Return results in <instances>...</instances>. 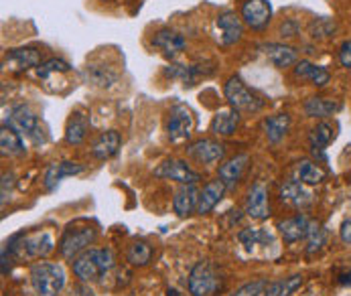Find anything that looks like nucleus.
<instances>
[{
	"mask_svg": "<svg viewBox=\"0 0 351 296\" xmlns=\"http://www.w3.org/2000/svg\"><path fill=\"white\" fill-rule=\"evenodd\" d=\"M215 27L219 31V37H221V43L226 47L238 43L242 39V33H244V25H242V18L232 12V10H223L217 14L215 18Z\"/></svg>",
	"mask_w": 351,
	"mask_h": 296,
	"instance_id": "14",
	"label": "nucleus"
},
{
	"mask_svg": "<svg viewBox=\"0 0 351 296\" xmlns=\"http://www.w3.org/2000/svg\"><path fill=\"white\" fill-rule=\"evenodd\" d=\"M335 138V128L331 126V122L327 120H321L308 134V145H311V150L313 154H319L323 152L325 148L329 147V143Z\"/></svg>",
	"mask_w": 351,
	"mask_h": 296,
	"instance_id": "32",
	"label": "nucleus"
},
{
	"mask_svg": "<svg viewBox=\"0 0 351 296\" xmlns=\"http://www.w3.org/2000/svg\"><path fill=\"white\" fill-rule=\"evenodd\" d=\"M295 77L297 79H306V82H311L317 88H325L331 82V73H329L327 67L311 63L306 59H302V61H299L295 65Z\"/></svg>",
	"mask_w": 351,
	"mask_h": 296,
	"instance_id": "21",
	"label": "nucleus"
},
{
	"mask_svg": "<svg viewBox=\"0 0 351 296\" xmlns=\"http://www.w3.org/2000/svg\"><path fill=\"white\" fill-rule=\"evenodd\" d=\"M187 152L191 158H195L201 164H213L217 160H221L226 156V147L217 140H211V138H201L197 143L189 145Z\"/></svg>",
	"mask_w": 351,
	"mask_h": 296,
	"instance_id": "16",
	"label": "nucleus"
},
{
	"mask_svg": "<svg viewBox=\"0 0 351 296\" xmlns=\"http://www.w3.org/2000/svg\"><path fill=\"white\" fill-rule=\"evenodd\" d=\"M73 296H94V293H92L90 288H86V286H77V288L73 291Z\"/></svg>",
	"mask_w": 351,
	"mask_h": 296,
	"instance_id": "47",
	"label": "nucleus"
},
{
	"mask_svg": "<svg viewBox=\"0 0 351 296\" xmlns=\"http://www.w3.org/2000/svg\"><path fill=\"white\" fill-rule=\"evenodd\" d=\"M114 268V254L112 249H86L73 260V274L82 282H96Z\"/></svg>",
	"mask_w": 351,
	"mask_h": 296,
	"instance_id": "1",
	"label": "nucleus"
},
{
	"mask_svg": "<svg viewBox=\"0 0 351 296\" xmlns=\"http://www.w3.org/2000/svg\"><path fill=\"white\" fill-rule=\"evenodd\" d=\"M8 124L14 130H19L21 134L29 136L33 143H43L45 140V134H43V128L39 124V118H37V114L27 103H19V106L10 108Z\"/></svg>",
	"mask_w": 351,
	"mask_h": 296,
	"instance_id": "7",
	"label": "nucleus"
},
{
	"mask_svg": "<svg viewBox=\"0 0 351 296\" xmlns=\"http://www.w3.org/2000/svg\"><path fill=\"white\" fill-rule=\"evenodd\" d=\"M223 96L228 99L230 108L240 114H256L264 108V101L258 98L250 88L242 82L240 75H232L223 86Z\"/></svg>",
	"mask_w": 351,
	"mask_h": 296,
	"instance_id": "4",
	"label": "nucleus"
},
{
	"mask_svg": "<svg viewBox=\"0 0 351 296\" xmlns=\"http://www.w3.org/2000/svg\"><path fill=\"white\" fill-rule=\"evenodd\" d=\"M246 213L252 219H266L270 209H268V191L264 183H256L246 199Z\"/></svg>",
	"mask_w": 351,
	"mask_h": 296,
	"instance_id": "25",
	"label": "nucleus"
},
{
	"mask_svg": "<svg viewBox=\"0 0 351 296\" xmlns=\"http://www.w3.org/2000/svg\"><path fill=\"white\" fill-rule=\"evenodd\" d=\"M248 162H250V156L246 152H242V154L232 156L230 160H226L219 166V179L223 181V185L228 189H234L242 181V177H244V173L248 169Z\"/></svg>",
	"mask_w": 351,
	"mask_h": 296,
	"instance_id": "18",
	"label": "nucleus"
},
{
	"mask_svg": "<svg viewBox=\"0 0 351 296\" xmlns=\"http://www.w3.org/2000/svg\"><path fill=\"white\" fill-rule=\"evenodd\" d=\"M291 130V116L289 114H274L262 120V132L268 143L278 145Z\"/></svg>",
	"mask_w": 351,
	"mask_h": 296,
	"instance_id": "24",
	"label": "nucleus"
},
{
	"mask_svg": "<svg viewBox=\"0 0 351 296\" xmlns=\"http://www.w3.org/2000/svg\"><path fill=\"white\" fill-rule=\"evenodd\" d=\"M302 110L308 118H317V120H327L331 118L333 114H337L341 110V103L335 101V99L329 98H308L304 103H302Z\"/></svg>",
	"mask_w": 351,
	"mask_h": 296,
	"instance_id": "28",
	"label": "nucleus"
},
{
	"mask_svg": "<svg viewBox=\"0 0 351 296\" xmlns=\"http://www.w3.org/2000/svg\"><path fill=\"white\" fill-rule=\"evenodd\" d=\"M82 77L88 86L94 88H110L118 79V69L106 61H92L82 69Z\"/></svg>",
	"mask_w": 351,
	"mask_h": 296,
	"instance_id": "11",
	"label": "nucleus"
},
{
	"mask_svg": "<svg viewBox=\"0 0 351 296\" xmlns=\"http://www.w3.org/2000/svg\"><path fill=\"white\" fill-rule=\"evenodd\" d=\"M120 147H122V136H120V132H116V130H106V132H101L100 136L94 140V145H92V154H94V158H98V160H108V158H112V156L118 154Z\"/></svg>",
	"mask_w": 351,
	"mask_h": 296,
	"instance_id": "22",
	"label": "nucleus"
},
{
	"mask_svg": "<svg viewBox=\"0 0 351 296\" xmlns=\"http://www.w3.org/2000/svg\"><path fill=\"white\" fill-rule=\"evenodd\" d=\"M221 288V278L215 266L207 260L197 262L189 274V293L193 296H215Z\"/></svg>",
	"mask_w": 351,
	"mask_h": 296,
	"instance_id": "6",
	"label": "nucleus"
},
{
	"mask_svg": "<svg viewBox=\"0 0 351 296\" xmlns=\"http://www.w3.org/2000/svg\"><path fill=\"white\" fill-rule=\"evenodd\" d=\"M278 195H280V201H282V203H287V205H291V207H295V209H306V207H311L313 201H315L311 189H308L304 183H301L299 179H289V181H285V183L280 185Z\"/></svg>",
	"mask_w": 351,
	"mask_h": 296,
	"instance_id": "13",
	"label": "nucleus"
},
{
	"mask_svg": "<svg viewBox=\"0 0 351 296\" xmlns=\"http://www.w3.org/2000/svg\"><path fill=\"white\" fill-rule=\"evenodd\" d=\"M302 286V276L301 274H295V276H289V278H280V280H274L270 284H266L264 288V296H291L295 295L299 288Z\"/></svg>",
	"mask_w": 351,
	"mask_h": 296,
	"instance_id": "34",
	"label": "nucleus"
},
{
	"mask_svg": "<svg viewBox=\"0 0 351 296\" xmlns=\"http://www.w3.org/2000/svg\"><path fill=\"white\" fill-rule=\"evenodd\" d=\"M337 57H339V63H341V67L351 69V39L350 41H343V43H341Z\"/></svg>",
	"mask_w": 351,
	"mask_h": 296,
	"instance_id": "41",
	"label": "nucleus"
},
{
	"mask_svg": "<svg viewBox=\"0 0 351 296\" xmlns=\"http://www.w3.org/2000/svg\"><path fill=\"white\" fill-rule=\"evenodd\" d=\"M195 128L193 112L185 103H175L169 110V122H167V134L171 143H183L189 140Z\"/></svg>",
	"mask_w": 351,
	"mask_h": 296,
	"instance_id": "8",
	"label": "nucleus"
},
{
	"mask_svg": "<svg viewBox=\"0 0 351 296\" xmlns=\"http://www.w3.org/2000/svg\"><path fill=\"white\" fill-rule=\"evenodd\" d=\"M31 286L37 296H57L65 286V270L55 262H37L31 266Z\"/></svg>",
	"mask_w": 351,
	"mask_h": 296,
	"instance_id": "3",
	"label": "nucleus"
},
{
	"mask_svg": "<svg viewBox=\"0 0 351 296\" xmlns=\"http://www.w3.org/2000/svg\"><path fill=\"white\" fill-rule=\"evenodd\" d=\"M41 65V53L35 47H21L4 55V67L10 71H27Z\"/></svg>",
	"mask_w": 351,
	"mask_h": 296,
	"instance_id": "15",
	"label": "nucleus"
},
{
	"mask_svg": "<svg viewBox=\"0 0 351 296\" xmlns=\"http://www.w3.org/2000/svg\"><path fill=\"white\" fill-rule=\"evenodd\" d=\"M154 177L158 179H169V181H177L181 185H195L199 181V173H195L185 160H177V158H169L162 160L156 169H154Z\"/></svg>",
	"mask_w": 351,
	"mask_h": 296,
	"instance_id": "9",
	"label": "nucleus"
},
{
	"mask_svg": "<svg viewBox=\"0 0 351 296\" xmlns=\"http://www.w3.org/2000/svg\"><path fill=\"white\" fill-rule=\"evenodd\" d=\"M126 258H128V262L132 266H147L152 258V247L147 242H134L132 246L128 247Z\"/></svg>",
	"mask_w": 351,
	"mask_h": 296,
	"instance_id": "38",
	"label": "nucleus"
},
{
	"mask_svg": "<svg viewBox=\"0 0 351 296\" xmlns=\"http://www.w3.org/2000/svg\"><path fill=\"white\" fill-rule=\"evenodd\" d=\"M311 225H313V219H308L306 215H295V217H289L285 221L278 223V230H280V236L287 244H297L301 240H306L308 232H311Z\"/></svg>",
	"mask_w": 351,
	"mask_h": 296,
	"instance_id": "17",
	"label": "nucleus"
},
{
	"mask_svg": "<svg viewBox=\"0 0 351 296\" xmlns=\"http://www.w3.org/2000/svg\"><path fill=\"white\" fill-rule=\"evenodd\" d=\"M215 73V65L205 61V63H193V65H169L165 69V75L171 79L183 82V86L191 88L199 82L201 77H209Z\"/></svg>",
	"mask_w": 351,
	"mask_h": 296,
	"instance_id": "10",
	"label": "nucleus"
},
{
	"mask_svg": "<svg viewBox=\"0 0 351 296\" xmlns=\"http://www.w3.org/2000/svg\"><path fill=\"white\" fill-rule=\"evenodd\" d=\"M197 203H199L197 187L195 185H183L173 197V209L179 217H187L193 211H197Z\"/></svg>",
	"mask_w": 351,
	"mask_h": 296,
	"instance_id": "27",
	"label": "nucleus"
},
{
	"mask_svg": "<svg viewBox=\"0 0 351 296\" xmlns=\"http://www.w3.org/2000/svg\"><path fill=\"white\" fill-rule=\"evenodd\" d=\"M260 51L278 69H287V67H293V65L299 63L297 49H293V47H289L285 43H264V45H260Z\"/></svg>",
	"mask_w": 351,
	"mask_h": 296,
	"instance_id": "19",
	"label": "nucleus"
},
{
	"mask_svg": "<svg viewBox=\"0 0 351 296\" xmlns=\"http://www.w3.org/2000/svg\"><path fill=\"white\" fill-rule=\"evenodd\" d=\"M337 280H339V284L351 286V270H348V272H341V274L337 276Z\"/></svg>",
	"mask_w": 351,
	"mask_h": 296,
	"instance_id": "46",
	"label": "nucleus"
},
{
	"mask_svg": "<svg viewBox=\"0 0 351 296\" xmlns=\"http://www.w3.org/2000/svg\"><path fill=\"white\" fill-rule=\"evenodd\" d=\"M308 31H311V37H313V39H327V37L333 35L335 23H333L331 18H317V21L311 23Z\"/></svg>",
	"mask_w": 351,
	"mask_h": 296,
	"instance_id": "39",
	"label": "nucleus"
},
{
	"mask_svg": "<svg viewBox=\"0 0 351 296\" xmlns=\"http://www.w3.org/2000/svg\"><path fill=\"white\" fill-rule=\"evenodd\" d=\"M69 69H71V65L67 63V61H63V59H49V61H45V63H41L39 67H37V77L45 84V88H47V84H51L55 77H61L63 73H69Z\"/></svg>",
	"mask_w": 351,
	"mask_h": 296,
	"instance_id": "35",
	"label": "nucleus"
},
{
	"mask_svg": "<svg viewBox=\"0 0 351 296\" xmlns=\"http://www.w3.org/2000/svg\"><path fill=\"white\" fill-rule=\"evenodd\" d=\"M167 296H183V295H181L179 291H175V288H169V291H167Z\"/></svg>",
	"mask_w": 351,
	"mask_h": 296,
	"instance_id": "48",
	"label": "nucleus"
},
{
	"mask_svg": "<svg viewBox=\"0 0 351 296\" xmlns=\"http://www.w3.org/2000/svg\"><path fill=\"white\" fill-rule=\"evenodd\" d=\"M238 238H240L242 246L246 247L248 251H252L256 246H268V244H272V236L266 234V232H262V230H244V232H240Z\"/></svg>",
	"mask_w": 351,
	"mask_h": 296,
	"instance_id": "37",
	"label": "nucleus"
},
{
	"mask_svg": "<svg viewBox=\"0 0 351 296\" xmlns=\"http://www.w3.org/2000/svg\"><path fill=\"white\" fill-rule=\"evenodd\" d=\"M266 288V282L264 280H256V282H250V284H244L242 288H238L232 296H258L264 293Z\"/></svg>",
	"mask_w": 351,
	"mask_h": 296,
	"instance_id": "40",
	"label": "nucleus"
},
{
	"mask_svg": "<svg viewBox=\"0 0 351 296\" xmlns=\"http://www.w3.org/2000/svg\"><path fill=\"white\" fill-rule=\"evenodd\" d=\"M297 179L304 183L306 187H315V185H321L327 177V173L313 160H301L297 162Z\"/></svg>",
	"mask_w": 351,
	"mask_h": 296,
	"instance_id": "33",
	"label": "nucleus"
},
{
	"mask_svg": "<svg viewBox=\"0 0 351 296\" xmlns=\"http://www.w3.org/2000/svg\"><path fill=\"white\" fill-rule=\"evenodd\" d=\"M339 236H341V242L346 246H351V219L341 223V230H339Z\"/></svg>",
	"mask_w": 351,
	"mask_h": 296,
	"instance_id": "44",
	"label": "nucleus"
},
{
	"mask_svg": "<svg viewBox=\"0 0 351 296\" xmlns=\"http://www.w3.org/2000/svg\"><path fill=\"white\" fill-rule=\"evenodd\" d=\"M325 244H327V230H325L321 223L313 221L311 232H308V236H306V254L313 256V254L321 251V249L325 247Z\"/></svg>",
	"mask_w": 351,
	"mask_h": 296,
	"instance_id": "36",
	"label": "nucleus"
},
{
	"mask_svg": "<svg viewBox=\"0 0 351 296\" xmlns=\"http://www.w3.org/2000/svg\"><path fill=\"white\" fill-rule=\"evenodd\" d=\"M238 124H240V112H236L234 108L219 110L211 120V132L215 136H232Z\"/></svg>",
	"mask_w": 351,
	"mask_h": 296,
	"instance_id": "30",
	"label": "nucleus"
},
{
	"mask_svg": "<svg viewBox=\"0 0 351 296\" xmlns=\"http://www.w3.org/2000/svg\"><path fill=\"white\" fill-rule=\"evenodd\" d=\"M98 238L96 227L92 225H71L63 232L59 240V254L65 260H75L80 254H84Z\"/></svg>",
	"mask_w": 351,
	"mask_h": 296,
	"instance_id": "5",
	"label": "nucleus"
},
{
	"mask_svg": "<svg viewBox=\"0 0 351 296\" xmlns=\"http://www.w3.org/2000/svg\"><path fill=\"white\" fill-rule=\"evenodd\" d=\"M152 45L156 49H160L167 57H175L179 55L181 51L185 49V37L179 35L177 31H171V29H160L158 33H154L152 37Z\"/></svg>",
	"mask_w": 351,
	"mask_h": 296,
	"instance_id": "26",
	"label": "nucleus"
},
{
	"mask_svg": "<svg viewBox=\"0 0 351 296\" xmlns=\"http://www.w3.org/2000/svg\"><path fill=\"white\" fill-rule=\"evenodd\" d=\"M297 31H299V25H297L295 21H289V23H287V25H282V29H280L282 37H295V35H297Z\"/></svg>",
	"mask_w": 351,
	"mask_h": 296,
	"instance_id": "45",
	"label": "nucleus"
},
{
	"mask_svg": "<svg viewBox=\"0 0 351 296\" xmlns=\"http://www.w3.org/2000/svg\"><path fill=\"white\" fill-rule=\"evenodd\" d=\"M226 185H223V181L221 179H213V181H209L205 187H203V191H199V203H197V213L201 215H205V213H209L211 209H215V205L221 201L223 197V193H226Z\"/></svg>",
	"mask_w": 351,
	"mask_h": 296,
	"instance_id": "29",
	"label": "nucleus"
},
{
	"mask_svg": "<svg viewBox=\"0 0 351 296\" xmlns=\"http://www.w3.org/2000/svg\"><path fill=\"white\" fill-rule=\"evenodd\" d=\"M12 173H4L2 175V199H0V203L2 205H6V201L10 199V189H12Z\"/></svg>",
	"mask_w": 351,
	"mask_h": 296,
	"instance_id": "42",
	"label": "nucleus"
},
{
	"mask_svg": "<svg viewBox=\"0 0 351 296\" xmlns=\"http://www.w3.org/2000/svg\"><path fill=\"white\" fill-rule=\"evenodd\" d=\"M12 251L14 260H41L53 251V238L49 232H33V234H19L6 242Z\"/></svg>",
	"mask_w": 351,
	"mask_h": 296,
	"instance_id": "2",
	"label": "nucleus"
},
{
	"mask_svg": "<svg viewBox=\"0 0 351 296\" xmlns=\"http://www.w3.org/2000/svg\"><path fill=\"white\" fill-rule=\"evenodd\" d=\"M84 173V164L80 162H71V160H61V162H53L47 166L45 171V177H43V183H45V189L47 191H55L57 185L65 179V177H75Z\"/></svg>",
	"mask_w": 351,
	"mask_h": 296,
	"instance_id": "20",
	"label": "nucleus"
},
{
	"mask_svg": "<svg viewBox=\"0 0 351 296\" xmlns=\"http://www.w3.org/2000/svg\"><path fill=\"white\" fill-rule=\"evenodd\" d=\"M10 260H14V256L8 249V246H4L2 247V274H8L10 272Z\"/></svg>",
	"mask_w": 351,
	"mask_h": 296,
	"instance_id": "43",
	"label": "nucleus"
},
{
	"mask_svg": "<svg viewBox=\"0 0 351 296\" xmlns=\"http://www.w3.org/2000/svg\"><path fill=\"white\" fill-rule=\"evenodd\" d=\"M270 18H272V6L268 0H246L242 4V21L254 31H264Z\"/></svg>",
	"mask_w": 351,
	"mask_h": 296,
	"instance_id": "12",
	"label": "nucleus"
},
{
	"mask_svg": "<svg viewBox=\"0 0 351 296\" xmlns=\"http://www.w3.org/2000/svg\"><path fill=\"white\" fill-rule=\"evenodd\" d=\"M90 130V116L86 112H73L65 126V143L77 147L86 140Z\"/></svg>",
	"mask_w": 351,
	"mask_h": 296,
	"instance_id": "23",
	"label": "nucleus"
},
{
	"mask_svg": "<svg viewBox=\"0 0 351 296\" xmlns=\"http://www.w3.org/2000/svg\"><path fill=\"white\" fill-rule=\"evenodd\" d=\"M0 152L2 156H19L25 152V143H23V134L19 130H14L10 124H4L0 130Z\"/></svg>",
	"mask_w": 351,
	"mask_h": 296,
	"instance_id": "31",
	"label": "nucleus"
}]
</instances>
